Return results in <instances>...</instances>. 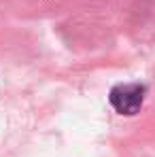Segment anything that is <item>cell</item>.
<instances>
[{
    "instance_id": "1",
    "label": "cell",
    "mask_w": 155,
    "mask_h": 157,
    "mask_svg": "<svg viewBox=\"0 0 155 157\" xmlns=\"http://www.w3.org/2000/svg\"><path fill=\"white\" fill-rule=\"evenodd\" d=\"M145 94H147V87L140 83H119L110 89L108 100H110V106L119 115L132 117L142 108Z\"/></svg>"
}]
</instances>
